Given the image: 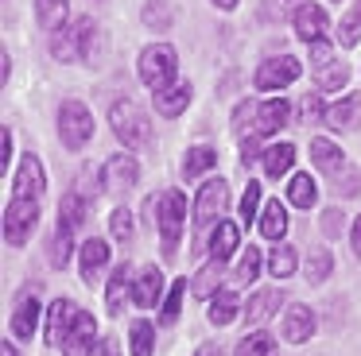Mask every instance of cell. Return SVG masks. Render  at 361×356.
I'll list each match as a JSON object with an SVG mask.
<instances>
[{"label":"cell","instance_id":"1","mask_svg":"<svg viewBox=\"0 0 361 356\" xmlns=\"http://www.w3.org/2000/svg\"><path fill=\"white\" fill-rule=\"evenodd\" d=\"M109 124H113V136L128 147V151H144L152 147V120L136 101H113L109 108Z\"/></svg>","mask_w":361,"mask_h":356},{"label":"cell","instance_id":"2","mask_svg":"<svg viewBox=\"0 0 361 356\" xmlns=\"http://www.w3.org/2000/svg\"><path fill=\"white\" fill-rule=\"evenodd\" d=\"M156 224H159L164 255L175 260V252H179V236H183V229H187V198H183L179 190L156 193Z\"/></svg>","mask_w":361,"mask_h":356},{"label":"cell","instance_id":"3","mask_svg":"<svg viewBox=\"0 0 361 356\" xmlns=\"http://www.w3.org/2000/svg\"><path fill=\"white\" fill-rule=\"evenodd\" d=\"M175 74H179V54L171 43H152L140 51V82L152 93H164L167 85H175Z\"/></svg>","mask_w":361,"mask_h":356},{"label":"cell","instance_id":"4","mask_svg":"<svg viewBox=\"0 0 361 356\" xmlns=\"http://www.w3.org/2000/svg\"><path fill=\"white\" fill-rule=\"evenodd\" d=\"M59 139H63L66 151H82L94 139V113L82 101L71 97L59 105Z\"/></svg>","mask_w":361,"mask_h":356},{"label":"cell","instance_id":"5","mask_svg":"<svg viewBox=\"0 0 361 356\" xmlns=\"http://www.w3.org/2000/svg\"><path fill=\"white\" fill-rule=\"evenodd\" d=\"M35 224H39V198L12 193V201L4 205V240H8V248H24L32 240Z\"/></svg>","mask_w":361,"mask_h":356},{"label":"cell","instance_id":"6","mask_svg":"<svg viewBox=\"0 0 361 356\" xmlns=\"http://www.w3.org/2000/svg\"><path fill=\"white\" fill-rule=\"evenodd\" d=\"M229 209V182L221 178H210V182L198 186V198H195V229H214V224L226 217Z\"/></svg>","mask_w":361,"mask_h":356},{"label":"cell","instance_id":"7","mask_svg":"<svg viewBox=\"0 0 361 356\" xmlns=\"http://www.w3.org/2000/svg\"><path fill=\"white\" fill-rule=\"evenodd\" d=\"M299 74H303L299 58H291V54H280V58L260 62V70H257V77H252V85H257L260 93H276V89H288L291 82H299Z\"/></svg>","mask_w":361,"mask_h":356},{"label":"cell","instance_id":"8","mask_svg":"<svg viewBox=\"0 0 361 356\" xmlns=\"http://www.w3.org/2000/svg\"><path fill=\"white\" fill-rule=\"evenodd\" d=\"M291 120V105L283 97H272V101H257V108H252V124L245 136H276V132L283 128V124Z\"/></svg>","mask_w":361,"mask_h":356},{"label":"cell","instance_id":"9","mask_svg":"<svg viewBox=\"0 0 361 356\" xmlns=\"http://www.w3.org/2000/svg\"><path fill=\"white\" fill-rule=\"evenodd\" d=\"M140 182V167H136L133 155H109L102 167V186L109 193H128L133 186Z\"/></svg>","mask_w":361,"mask_h":356},{"label":"cell","instance_id":"10","mask_svg":"<svg viewBox=\"0 0 361 356\" xmlns=\"http://www.w3.org/2000/svg\"><path fill=\"white\" fill-rule=\"evenodd\" d=\"M12 186H16L20 198H43V190H47V170H43L39 155L27 151L24 159H20L16 174H12Z\"/></svg>","mask_w":361,"mask_h":356},{"label":"cell","instance_id":"11","mask_svg":"<svg viewBox=\"0 0 361 356\" xmlns=\"http://www.w3.org/2000/svg\"><path fill=\"white\" fill-rule=\"evenodd\" d=\"M133 291H136V279H133V267L128 263H117L109 275V283H105V306H109L113 317L125 314V306L133 302Z\"/></svg>","mask_w":361,"mask_h":356},{"label":"cell","instance_id":"12","mask_svg":"<svg viewBox=\"0 0 361 356\" xmlns=\"http://www.w3.org/2000/svg\"><path fill=\"white\" fill-rule=\"evenodd\" d=\"M94 345H97V322H94V314L82 310L78 322L71 325V333H66V341L59 348H63V356H90Z\"/></svg>","mask_w":361,"mask_h":356},{"label":"cell","instance_id":"13","mask_svg":"<svg viewBox=\"0 0 361 356\" xmlns=\"http://www.w3.org/2000/svg\"><path fill=\"white\" fill-rule=\"evenodd\" d=\"M314 310L311 306H303V302H295V306H288V314H283V322H280V333H283V341H291V345H303V341H311L314 337Z\"/></svg>","mask_w":361,"mask_h":356},{"label":"cell","instance_id":"14","mask_svg":"<svg viewBox=\"0 0 361 356\" xmlns=\"http://www.w3.org/2000/svg\"><path fill=\"white\" fill-rule=\"evenodd\" d=\"M39 298H35V291H27V294H20L16 298V310H12V337H20V341H32L35 337V329H39Z\"/></svg>","mask_w":361,"mask_h":356},{"label":"cell","instance_id":"15","mask_svg":"<svg viewBox=\"0 0 361 356\" xmlns=\"http://www.w3.org/2000/svg\"><path fill=\"white\" fill-rule=\"evenodd\" d=\"M78 314H82V306H78V302H71V298H55V302H51V310H47V341H51V345H63L66 333H71V325L78 322Z\"/></svg>","mask_w":361,"mask_h":356},{"label":"cell","instance_id":"16","mask_svg":"<svg viewBox=\"0 0 361 356\" xmlns=\"http://www.w3.org/2000/svg\"><path fill=\"white\" fill-rule=\"evenodd\" d=\"M291 23H295V35L303 39L307 46H311L314 39H326V12H322L319 4H311V0H303V4L295 8Z\"/></svg>","mask_w":361,"mask_h":356},{"label":"cell","instance_id":"17","mask_svg":"<svg viewBox=\"0 0 361 356\" xmlns=\"http://www.w3.org/2000/svg\"><path fill=\"white\" fill-rule=\"evenodd\" d=\"M326 128H334V132L361 128V93H345L338 105L326 108Z\"/></svg>","mask_w":361,"mask_h":356},{"label":"cell","instance_id":"18","mask_svg":"<svg viewBox=\"0 0 361 356\" xmlns=\"http://www.w3.org/2000/svg\"><path fill=\"white\" fill-rule=\"evenodd\" d=\"M105 263H109V240L90 236L86 244H82V279H86L90 286H94L97 279H102Z\"/></svg>","mask_w":361,"mask_h":356},{"label":"cell","instance_id":"19","mask_svg":"<svg viewBox=\"0 0 361 356\" xmlns=\"http://www.w3.org/2000/svg\"><path fill=\"white\" fill-rule=\"evenodd\" d=\"M283 302H288V298H283V291H276V286H272V291H257V294L249 298V306H245V322H249V325L272 322L276 310H280Z\"/></svg>","mask_w":361,"mask_h":356},{"label":"cell","instance_id":"20","mask_svg":"<svg viewBox=\"0 0 361 356\" xmlns=\"http://www.w3.org/2000/svg\"><path fill=\"white\" fill-rule=\"evenodd\" d=\"M159 294H164V271L156 267V263H148V267L136 275V291H133V302L144 310H152L159 302Z\"/></svg>","mask_w":361,"mask_h":356},{"label":"cell","instance_id":"21","mask_svg":"<svg viewBox=\"0 0 361 356\" xmlns=\"http://www.w3.org/2000/svg\"><path fill=\"white\" fill-rule=\"evenodd\" d=\"M190 82H175V85H167L164 93H152L156 97V113L159 116H167V120H175L179 113H187V105H190Z\"/></svg>","mask_w":361,"mask_h":356},{"label":"cell","instance_id":"22","mask_svg":"<svg viewBox=\"0 0 361 356\" xmlns=\"http://www.w3.org/2000/svg\"><path fill=\"white\" fill-rule=\"evenodd\" d=\"M241 248V229L233 221H218L210 232V260H229Z\"/></svg>","mask_w":361,"mask_h":356},{"label":"cell","instance_id":"23","mask_svg":"<svg viewBox=\"0 0 361 356\" xmlns=\"http://www.w3.org/2000/svg\"><path fill=\"white\" fill-rule=\"evenodd\" d=\"M90 209H94V201H86L78 190L63 193V201H59V224H66V229H82L90 217Z\"/></svg>","mask_w":361,"mask_h":356},{"label":"cell","instance_id":"24","mask_svg":"<svg viewBox=\"0 0 361 356\" xmlns=\"http://www.w3.org/2000/svg\"><path fill=\"white\" fill-rule=\"evenodd\" d=\"M260 163H264V174L280 182V178L295 167V144H272V147H264V159H260Z\"/></svg>","mask_w":361,"mask_h":356},{"label":"cell","instance_id":"25","mask_svg":"<svg viewBox=\"0 0 361 356\" xmlns=\"http://www.w3.org/2000/svg\"><path fill=\"white\" fill-rule=\"evenodd\" d=\"M311 163L319 170H326V174H338V170L345 167V159H342V147L338 144H330V139H311Z\"/></svg>","mask_w":361,"mask_h":356},{"label":"cell","instance_id":"26","mask_svg":"<svg viewBox=\"0 0 361 356\" xmlns=\"http://www.w3.org/2000/svg\"><path fill=\"white\" fill-rule=\"evenodd\" d=\"M237 314H245V306H241V298H237L233 291H218L210 298V322L214 325H229V322H237Z\"/></svg>","mask_w":361,"mask_h":356},{"label":"cell","instance_id":"27","mask_svg":"<svg viewBox=\"0 0 361 356\" xmlns=\"http://www.w3.org/2000/svg\"><path fill=\"white\" fill-rule=\"evenodd\" d=\"M221 271H226V260H210L202 271H198L195 283H190L195 298H214V294L221 291Z\"/></svg>","mask_w":361,"mask_h":356},{"label":"cell","instance_id":"28","mask_svg":"<svg viewBox=\"0 0 361 356\" xmlns=\"http://www.w3.org/2000/svg\"><path fill=\"white\" fill-rule=\"evenodd\" d=\"M74 31H78V51H82V62H90V66H94L97 51H102V31H97L94 15H82V20L74 23Z\"/></svg>","mask_w":361,"mask_h":356},{"label":"cell","instance_id":"29","mask_svg":"<svg viewBox=\"0 0 361 356\" xmlns=\"http://www.w3.org/2000/svg\"><path fill=\"white\" fill-rule=\"evenodd\" d=\"M214 167H218V151L214 147H187V155H183V178H202Z\"/></svg>","mask_w":361,"mask_h":356},{"label":"cell","instance_id":"30","mask_svg":"<svg viewBox=\"0 0 361 356\" xmlns=\"http://www.w3.org/2000/svg\"><path fill=\"white\" fill-rule=\"evenodd\" d=\"M260 232H264L268 240H283V232H288V205L268 201V205L260 209Z\"/></svg>","mask_w":361,"mask_h":356},{"label":"cell","instance_id":"31","mask_svg":"<svg viewBox=\"0 0 361 356\" xmlns=\"http://www.w3.org/2000/svg\"><path fill=\"white\" fill-rule=\"evenodd\" d=\"M66 8H71V0H35V20H39V27L43 31L66 27Z\"/></svg>","mask_w":361,"mask_h":356},{"label":"cell","instance_id":"32","mask_svg":"<svg viewBox=\"0 0 361 356\" xmlns=\"http://www.w3.org/2000/svg\"><path fill=\"white\" fill-rule=\"evenodd\" d=\"M51 54H55L59 62H82L78 31H74V27H59V31H51Z\"/></svg>","mask_w":361,"mask_h":356},{"label":"cell","instance_id":"33","mask_svg":"<svg viewBox=\"0 0 361 356\" xmlns=\"http://www.w3.org/2000/svg\"><path fill=\"white\" fill-rule=\"evenodd\" d=\"M288 201H291V205H299V209H311L314 201H319V182H314L311 174H291Z\"/></svg>","mask_w":361,"mask_h":356},{"label":"cell","instance_id":"34","mask_svg":"<svg viewBox=\"0 0 361 356\" xmlns=\"http://www.w3.org/2000/svg\"><path fill=\"white\" fill-rule=\"evenodd\" d=\"M71 255H74V229L59 224L55 236H51V252H47V260H51V267H55V271H63L66 263H71Z\"/></svg>","mask_w":361,"mask_h":356},{"label":"cell","instance_id":"35","mask_svg":"<svg viewBox=\"0 0 361 356\" xmlns=\"http://www.w3.org/2000/svg\"><path fill=\"white\" fill-rule=\"evenodd\" d=\"M233 356H280V345H276L272 333L257 329V333H249V337H241V345H237Z\"/></svg>","mask_w":361,"mask_h":356},{"label":"cell","instance_id":"36","mask_svg":"<svg viewBox=\"0 0 361 356\" xmlns=\"http://www.w3.org/2000/svg\"><path fill=\"white\" fill-rule=\"evenodd\" d=\"M140 20H144V27H152V31H171V23H175L171 0H148Z\"/></svg>","mask_w":361,"mask_h":356},{"label":"cell","instance_id":"37","mask_svg":"<svg viewBox=\"0 0 361 356\" xmlns=\"http://www.w3.org/2000/svg\"><path fill=\"white\" fill-rule=\"evenodd\" d=\"M295 267H299L295 248H291V244L272 248V255H268V271H272V279H291V275H295Z\"/></svg>","mask_w":361,"mask_h":356},{"label":"cell","instance_id":"38","mask_svg":"<svg viewBox=\"0 0 361 356\" xmlns=\"http://www.w3.org/2000/svg\"><path fill=\"white\" fill-rule=\"evenodd\" d=\"M128 341H133V356H152L156 352V325L152 322H133V329H128Z\"/></svg>","mask_w":361,"mask_h":356},{"label":"cell","instance_id":"39","mask_svg":"<svg viewBox=\"0 0 361 356\" xmlns=\"http://www.w3.org/2000/svg\"><path fill=\"white\" fill-rule=\"evenodd\" d=\"M330 267H334V255H330L326 248H311V255H307V263H303L307 283H322V279H330Z\"/></svg>","mask_w":361,"mask_h":356},{"label":"cell","instance_id":"40","mask_svg":"<svg viewBox=\"0 0 361 356\" xmlns=\"http://www.w3.org/2000/svg\"><path fill=\"white\" fill-rule=\"evenodd\" d=\"M109 232H113V240H117V244H133L136 221H133V213H128L125 205H117V209L109 213Z\"/></svg>","mask_w":361,"mask_h":356},{"label":"cell","instance_id":"41","mask_svg":"<svg viewBox=\"0 0 361 356\" xmlns=\"http://www.w3.org/2000/svg\"><path fill=\"white\" fill-rule=\"evenodd\" d=\"M314 82H319V89H342L350 82V66L345 62H326V66L314 70Z\"/></svg>","mask_w":361,"mask_h":356},{"label":"cell","instance_id":"42","mask_svg":"<svg viewBox=\"0 0 361 356\" xmlns=\"http://www.w3.org/2000/svg\"><path fill=\"white\" fill-rule=\"evenodd\" d=\"M357 39H361V0H353V8L342 15V23H338V43L353 46Z\"/></svg>","mask_w":361,"mask_h":356},{"label":"cell","instance_id":"43","mask_svg":"<svg viewBox=\"0 0 361 356\" xmlns=\"http://www.w3.org/2000/svg\"><path fill=\"white\" fill-rule=\"evenodd\" d=\"M260 263H264V260H260V248H245V255H241V260H237V271H233V279H237V283H245V286H249L252 283V279H257L260 275Z\"/></svg>","mask_w":361,"mask_h":356},{"label":"cell","instance_id":"44","mask_svg":"<svg viewBox=\"0 0 361 356\" xmlns=\"http://www.w3.org/2000/svg\"><path fill=\"white\" fill-rule=\"evenodd\" d=\"M334 182H338L334 190L342 193V198H353V193H361V170L357 167H342L334 174Z\"/></svg>","mask_w":361,"mask_h":356},{"label":"cell","instance_id":"45","mask_svg":"<svg viewBox=\"0 0 361 356\" xmlns=\"http://www.w3.org/2000/svg\"><path fill=\"white\" fill-rule=\"evenodd\" d=\"M183 294H187V279H175L171 294H167V302H164V325H171L175 317H179V310H183Z\"/></svg>","mask_w":361,"mask_h":356},{"label":"cell","instance_id":"46","mask_svg":"<svg viewBox=\"0 0 361 356\" xmlns=\"http://www.w3.org/2000/svg\"><path fill=\"white\" fill-rule=\"evenodd\" d=\"M299 116H303V124H319V120H326V105L319 101V93H307V97L299 101Z\"/></svg>","mask_w":361,"mask_h":356},{"label":"cell","instance_id":"47","mask_svg":"<svg viewBox=\"0 0 361 356\" xmlns=\"http://www.w3.org/2000/svg\"><path fill=\"white\" fill-rule=\"evenodd\" d=\"M257 217H260V186L249 182V190H245V198H241V221L249 224V221H257Z\"/></svg>","mask_w":361,"mask_h":356},{"label":"cell","instance_id":"48","mask_svg":"<svg viewBox=\"0 0 361 356\" xmlns=\"http://www.w3.org/2000/svg\"><path fill=\"white\" fill-rule=\"evenodd\" d=\"M97 182H102V174H94V170H82L74 190H78L86 201H97V198H102V190H105V186H97Z\"/></svg>","mask_w":361,"mask_h":356},{"label":"cell","instance_id":"49","mask_svg":"<svg viewBox=\"0 0 361 356\" xmlns=\"http://www.w3.org/2000/svg\"><path fill=\"white\" fill-rule=\"evenodd\" d=\"M342 229H345L342 209H322V232H326V236H342Z\"/></svg>","mask_w":361,"mask_h":356},{"label":"cell","instance_id":"50","mask_svg":"<svg viewBox=\"0 0 361 356\" xmlns=\"http://www.w3.org/2000/svg\"><path fill=\"white\" fill-rule=\"evenodd\" d=\"M252 108H257V101H241V105H237V113H233V132H237V136H245V132H249Z\"/></svg>","mask_w":361,"mask_h":356},{"label":"cell","instance_id":"51","mask_svg":"<svg viewBox=\"0 0 361 356\" xmlns=\"http://www.w3.org/2000/svg\"><path fill=\"white\" fill-rule=\"evenodd\" d=\"M257 159H264V151H260V144H257V136H241V167L249 170Z\"/></svg>","mask_w":361,"mask_h":356},{"label":"cell","instance_id":"52","mask_svg":"<svg viewBox=\"0 0 361 356\" xmlns=\"http://www.w3.org/2000/svg\"><path fill=\"white\" fill-rule=\"evenodd\" d=\"M326 62H334V58H330V43H326V39H314V43H311V66L319 70V66H326Z\"/></svg>","mask_w":361,"mask_h":356},{"label":"cell","instance_id":"53","mask_svg":"<svg viewBox=\"0 0 361 356\" xmlns=\"http://www.w3.org/2000/svg\"><path fill=\"white\" fill-rule=\"evenodd\" d=\"M90 356H121L117 337H97V345H94V352H90Z\"/></svg>","mask_w":361,"mask_h":356},{"label":"cell","instance_id":"54","mask_svg":"<svg viewBox=\"0 0 361 356\" xmlns=\"http://www.w3.org/2000/svg\"><path fill=\"white\" fill-rule=\"evenodd\" d=\"M350 244H353V255H361V217H353V232H350Z\"/></svg>","mask_w":361,"mask_h":356},{"label":"cell","instance_id":"55","mask_svg":"<svg viewBox=\"0 0 361 356\" xmlns=\"http://www.w3.org/2000/svg\"><path fill=\"white\" fill-rule=\"evenodd\" d=\"M12 163V132L4 128V155H0V167H8Z\"/></svg>","mask_w":361,"mask_h":356},{"label":"cell","instance_id":"56","mask_svg":"<svg viewBox=\"0 0 361 356\" xmlns=\"http://www.w3.org/2000/svg\"><path fill=\"white\" fill-rule=\"evenodd\" d=\"M195 356H221V345H214V341H210V345H202Z\"/></svg>","mask_w":361,"mask_h":356},{"label":"cell","instance_id":"57","mask_svg":"<svg viewBox=\"0 0 361 356\" xmlns=\"http://www.w3.org/2000/svg\"><path fill=\"white\" fill-rule=\"evenodd\" d=\"M0 352H4V356H20L16 352V341H0Z\"/></svg>","mask_w":361,"mask_h":356},{"label":"cell","instance_id":"58","mask_svg":"<svg viewBox=\"0 0 361 356\" xmlns=\"http://www.w3.org/2000/svg\"><path fill=\"white\" fill-rule=\"evenodd\" d=\"M210 4H214V8H221V12H233L237 0H210Z\"/></svg>","mask_w":361,"mask_h":356}]
</instances>
